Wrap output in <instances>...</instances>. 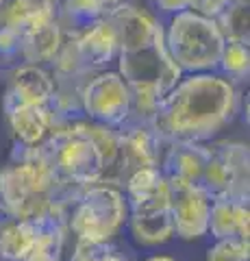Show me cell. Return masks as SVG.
Masks as SVG:
<instances>
[{
  "label": "cell",
  "mask_w": 250,
  "mask_h": 261,
  "mask_svg": "<svg viewBox=\"0 0 250 261\" xmlns=\"http://www.w3.org/2000/svg\"><path fill=\"white\" fill-rule=\"evenodd\" d=\"M104 18L109 20V24L116 31L120 53L150 46L155 39L163 35V24L148 9H144L135 3H128V0L114 5Z\"/></svg>",
  "instance_id": "11"
},
{
  "label": "cell",
  "mask_w": 250,
  "mask_h": 261,
  "mask_svg": "<svg viewBox=\"0 0 250 261\" xmlns=\"http://www.w3.org/2000/svg\"><path fill=\"white\" fill-rule=\"evenodd\" d=\"M107 3H109V9H111V7L118 5V3H122V0H107Z\"/></svg>",
  "instance_id": "31"
},
{
  "label": "cell",
  "mask_w": 250,
  "mask_h": 261,
  "mask_svg": "<svg viewBox=\"0 0 250 261\" xmlns=\"http://www.w3.org/2000/svg\"><path fill=\"white\" fill-rule=\"evenodd\" d=\"M163 42L183 74H200L217 70L227 39L215 20L193 11H181L163 27Z\"/></svg>",
  "instance_id": "4"
},
{
  "label": "cell",
  "mask_w": 250,
  "mask_h": 261,
  "mask_svg": "<svg viewBox=\"0 0 250 261\" xmlns=\"http://www.w3.org/2000/svg\"><path fill=\"white\" fill-rule=\"evenodd\" d=\"M70 261H131L124 252H120L114 244H87L74 242V250Z\"/></svg>",
  "instance_id": "24"
},
{
  "label": "cell",
  "mask_w": 250,
  "mask_h": 261,
  "mask_svg": "<svg viewBox=\"0 0 250 261\" xmlns=\"http://www.w3.org/2000/svg\"><path fill=\"white\" fill-rule=\"evenodd\" d=\"M217 70H222V76H227L229 81H241L248 79L250 72V48L248 44L241 42H227L224 50L217 63Z\"/></svg>",
  "instance_id": "23"
},
{
  "label": "cell",
  "mask_w": 250,
  "mask_h": 261,
  "mask_svg": "<svg viewBox=\"0 0 250 261\" xmlns=\"http://www.w3.org/2000/svg\"><path fill=\"white\" fill-rule=\"evenodd\" d=\"M3 113L15 144L29 146V148L42 146L52 135V130L61 124L50 105L15 102L3 98Z\"/></svg>",
  "instance_id": "10"
},
{
  "label": "cell",
  "mask_w": 250,
  "mask_h": 261,
  "mask_svg": "<svg viewBox=\"0 0 250 261\" xmlns=\"http://www.w3.org/2000/svg\"><path fill=\"white\" fill-rule=\"evenodd\" d=\"M57 5L59 0H5L3 13H0V27L26 35V33L57 20Z\"/></svg>",
  "instance_id": "17"
},
{
  "label": "cell",
  "mask_w": 250,
  "mask_h": 261,
  "mask_svg": "<svg viewBox=\"0 0 250 261\" xmlns=\"http://www.w3.org/2000/svg\"><path fill=\"white\" fill-rule=\"evenodd\" d=\"M59 183L70 192L104 183L118 159V128L87 118L66 120L42 144Z\"/></svg>",
  "instance_id": "2"
},
{
  "label": "cell",
  "mask_w": 250,
  "mask_h": 261,
  "mask_svg": "<svg viewBox=\"0 0 250 261\" xmlns=\"http://www.w3.org/2000/svg\"><path fill=\"white\" fill-rule=\"evenodd\" d=\"M152 5H155L161 13L174 15V13H181V11H189L191 0H152Z\"/></svg>",
  "instance_id": "28"
},
{
  "label": "cell",
  "mask_w": 250,
  "mask_h": 261,
  "mask_svg": "<svg viewBox=\"0 0 250 261\" xmlns=\"http://www.w3.org/2000/svg\"><path fill=\"white\" fill-rule=\"evenodd\" d=\"M54 94V76L46 65L35 63H15L7 79L5 100L31 102V105H50Z\"/></svg>",
  "instance_id": "14"
},
{
  "label": "cell",
  "mask_w": 250,
  "mask_h": 261,
  "mask_svg": "<svg viewBox=\"0 0 250 261\" xmlns=\"http://www.w3.org/2000/svg\"><path fill=\"white\" fill-rule=\"evenodd\" d=\"M22 35L0 27V63H20Z\"/></svg>",
  "instance_id": "26"
},
{
  "label": "cell",
  "mask_w": 250,
  "mask_h": 261,
  "mask_svg": "<svg viewBox=\"0 0 250 261\" xmlns=\"http://www.w3.org/2000/svg\"><path fill=\"white\" fill-rule=\"evenodd\" d=\"M213 240L250 244V209L248 202L217 198L209 207V233Z\"/></svg>",
  "instance_id": "16"
},
{
  "label": "cell",
  "mask_w": 250,
  "mask_h": 261,
  "mask_svg": "<svg viewBox=\"0 0 250 261\" xmlns=\"http://www.w3.org/2000/svg\"><path fill=\"white\" fill-rule=\"evenodd\" d=\"M222 37L227 42L248 44L250 29H248V0H233V3L215 18Z\"/></svg>",
  "instance_id": "22"
},
{
  "label": "cell",
  "mask_w": 250,
  "mask_h": 261,
  "mask_svg": "<svg viewBox=\"0 0 250 261\" xmlns=\"http://www.w3.org/2000/svg\"><path fill=\"white\" fill-rule=\"evenodd\" d=\"M198 187L211 200L229 198L248 202L250 198V154L248 144L222 140L209 144V159Z\"/></svg>",
  "instance_id": "6"
},
{
  "label": "cell",
  "mask_w": 250,
  "mask_h": 261,
  "mask_svg": "<svg viewBox=\"0 0 250 261\" xmlns=\"http://www.w3.org/2000/svg\"><path fill=\"white\" fill-rule=\"evenodd\" d=\"M0 218H3V214H0Z\"/></svg>",
  "instance_id": "33"
},
{
  "label": "cell",
  "mask_w": 250,
  "mask_h": 261,
  "mask_svg": "<svg viewBox=\"0 0 250 261\" xmlns=\"http://www.w3.org/2000/svg\"><path fill=\"white\" fill-rule=\"evenodd\" d=\"M231 3H233V0H191L189 11L200 13V15H205V18L215 20L217 15H220L224 9H227Z\"/></svg>",
  "instance_id": "27"
},
{
  "label": "cell",
  "mask_w": 250,
  "mask_h": 261,
  "mask_svg": "<svg viewBox=\"0 0 250 261\" xmlns=\"http://www.w3.org/2000/svg\"><path fill=\"white\" fill-rule=\"evenodd\" d=\"M126 226L137 246L157 248L174 238V222L170 209L152 211V214H128Z\"/></svg>",
  "instance_id": "20"
},
{
  "label": "cell",
  "mask_w": 250,
  "mask_h": 261,
  "mask_svg": "<svg viewBox=\"0 0 250 261\" xmlns=\"http://www.w3.org/2000/svg\"><path fill=\"white\" fill-rule=\"evenodd\" d=\"M66 31L61 29L59 20H52L39 27L35 31L22 35V53L20 63H35V65H50L54 57L61 50L63 42H66Z\"/></svg>",
  "instance_id": "19"
},
{
  "label": "cell",
  "mask_w": 250,
  "mask_h": 261,
  "mask_svg": "<svg viewBox=\"0 0 250 261\" xmlns=\"http://www.w3.org/2000/svg\"><path fill=\"white\" fill-rule=\"evenodd\" d=\"M42 248V224L0 218V261H24Z\"/></svg>",
  "instance_id": "18"
},
{
  "label": "cell",
  "mask_w": 250,
  "mask_h": 261,
  "mask_svg": "<svg viewBox=\"0 0 250 261\" xmlns=\"http://www.w3.org/2000/svg\"><path fill=\"white\" fill-rule=\"evenodd\" d=\"M209 159V144L205 142H168L163 157H161V170L168 178L198 185L203 178L205 166Z\"/></svg>",
  "instance_id": "15"
},
{
  "label": "cell",
  "mask_w": 250,
  "mask_h": 261,
  "mask_svg": "<svg viewBox=\"0 0 250 261\" xmlns=\"http://www.w3.org/2000/svg\"><path fill=\"white\" fill-rule=\"evenodd\" d=\"M165 144L168 142L157 133L152 122L126 120L118 128V159L104 183L122 190L124 181L137 170L161 168Z\"/></svg>",
  "instance_id": "7"
},
{
  "label": "cell",
  "mask_w": 250,
  "mask_h": 261,
  "mask_svg": "<svg viewBox=\"0 0 250 261\" xmlns=\"http://www.w3.org/2000/svg\"><path fill=\"white\" fill-rule=\"evenodd\" d=\"M146 261H176V259L170 257V255H152V257H148Z\"/></svg>",
  "instance_id": "30"
},
{
  "label": "cell",
  "mask_w": 250,
  "mask_h": 261,
  "mask_svg": "<svg viewBox=\"0 0 250 261\" xmlns=\"http://www.w3.org/2000/svg\"><path fill=\"white\" fill-rule=\"evenodd\" d=\"M205 261H250V244L217 240L209 246Z\"/></svg>",
  "instance_id": "25"
},
{
  "label": "cell",
  "mask_w": 250,
  "mask_h": 261,
  "mask_svg": "<svg viewBox=\"0 0 250 261\" xmlns=\"http://www.w3.org/2000/svg\"><path fill=\"white\" fill-rule=\"evenodd\" d=\"M170 181V216L174 222V238L193 242L209 233V207L211 198L203 187L168 178Z\"/></svg>",
  "instance_id": "9"
},
{
  "label": "cell",
  "mask_w": 250,
  "mask_h": 261,
  "mask_svg": "<svg viewBox=\"0 0 250 261\" xmlns=\"http://www.w3.org/2000/svg\"><path fill=\"white\" fill-rule=\"evenodd\" d=\"M78 194L59 183L42 146H18L0 168V214L13 220L39 222L54 214H68Z\"/></svg>",
  "instance_id": "3"
},
{
  "label": "cell",
  "mask_w": 250,
  "mask_h": 261,
  "mask_svg": "<svg viewBox=\"0 0 250 261\" xmlns=\"http://www.w3.org/2000/svg\"><path fill=\"white\" fill-rule=\"evenodd\" d=\"M70 37L74 39L80 59L85 61L90 72L109 70V63H114L118 59L120 44H118L116 31L107 18H100L92 24H87V27L78 29L76 33H72Z\"/></svg>",
  "instance_id": "13"
},
{
  "label": "cell",
  "mask_w": 250,
  "mask_h": 261,
  "mask_svg": "<svg viewBox=\"0 0 250 261\" xmlns=\"http://www.w3.org/2000/svg\"><path fill=\"white\" fill-rule=\"evenodd\" d=\"M239 113V92L215 72L181 76L159 102L152 126L165 142H211Z\"/></svg>",
  "instance_id": "1"
},
{
  "label": "cell",
  "mask_w": 250,
  "mask_h": 261,
  "mask_svg": "<svg viewBox=\"0 0 250 261\" xmlns=\"http://www.w3.org/2000/svg\"><path fill=\"white\" fill-rule=\"evenodd\" d=\"M3 7H5V0H0V13H3Z\"/></svg>",
  "instance_id": "32"
},
{
  "label": "cell",
  "mask_w": 250,
  "mask_h": 261,
  "mask_svg": "<svg viewBox=\"0 0 250 261\" xmlns=\"http://www.w3.org/2000/svg\"><path fill=\"white\" fill-rule=\"evenodd\" d=\"M109 11L107 0H59L57 20L66 35H72L78 29L104 18Z\"/></svg>",
  "instance_id": "21"
},
{
  "label": "cell",
  "mask_w": 250,
  "mask_h": 261,
  "mask_svg": "<svg viewBox=\"0 0 250 261\" xmlns=\"http://www.w3.org/2000/svg\"><path fill=\"white\" fill-rule=\"evenodd\" d=\"M80 113L104 126L120 128L131 118V87L118 70H100L85 81Z\"/></svg>",
  "instance_id": "8"
},
{
  "label": "cell",
  "mask_w": 250,
  "mask_h": 261,
  "mask_svg": "<svg viewBox=\"0 0 250 261\" xmlns=\"http://www.w3.org/2000/svg\"><path fill=\"white\" fill-rule=\"evenodd\" d=\"M128 214H152L170 209V181L161 168L137 170L122 185Z\"/></svg>",
  "instance_id": "12"
},
{
  "label": "cell",
  "mask_w": 250,
  "mask_h": 261,
  "mask_svg": "<svg viewBox=\"0 0 250 261\" xmlns=\"http://www.w3.org/2000/svg\"><path fill=\"white\" fill-rule=\"evenodd\" d=\"M128 205L124 192L109 183H94L80 190L70 207L68 231L74 242L111 244L126 226Z\"/></svg>",
  "instance_id": "5"
},
{
  "label": "cell",
  "mask_w": 250,
  "mask_h": 261,
  "mask_svg": "<svg viewBox=\"0 0 250 261\" xmlns=\"http://www.w3.org/2000/svg\"><path fill=\"white\" fill-rule=\"evenodd\" d=\"M63 255L54 250H48V248H37L35 252H31V255L24 259V261H61Z\"/></svg>",
  "instance_id": "29"
}]
</instances>
